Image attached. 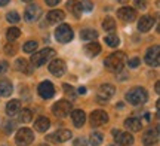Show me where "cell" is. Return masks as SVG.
<instances>
[{"mask_svg": "<svg viewBox=\"0 0 160 146\" xmlns=\"http://www.w3.org/2000/svg\"><path fill=\"white\" fill-rule=\"evenodd\" d=\"M105 67L111 72H120L125 66V54L123 52H114L108 55L104 61Z\"/></svg>", "mask_w": 160, "mask_h": 146, "instance_id": "3957f363", "label": "cell"}, {"mask_svg": "<svg viewBox=\"0 0 160 146\" xmlns=\"http://www.w3.org/2000/svg\"><path fill=\"white\" fill-rule=\"evenodd\" d=\"M49 127H51V121L46 116H39L34 121V128L37 130V131H40V133H45Z\"/></svg>", "mask_w": 160, "mask_h": 146, "instance_id": "7402d4cb", "label": "cell"}, {"mask_svg": "<svg viewBox=\"0 0 160 146\" xmlns=\"http://www.w3.org/2000/svg\"><path fill=\"white\" fill-rule=\"evenodd\" d=\"M34 140V133L30 128H21L15 136V142L18 146H28Z\"/></svg>", "mask_w": 160, "mask_h": 146, "instance_id": "5b68a950", "label": "cell"}, {"mask_svg": "<svg viewBox=\"0 0 160 146\" xmlns=\"http://www.w3.org/2000/svg\"><path fill=\"white\" fill-rule=\"evenodd\" d=\"M89 140H91L92 146H99L104 140V136L101 134V133H98V131H93L91 134V139H89Z\"/></svg>", "mask_w": 160, "mask_h": 146, "instance_id": "f546056e", "label": "cell"}, {"mask_svg": "<svg viewBox=\"0 0 160 146\" xmlns=\"http://www.w3.org/2000/svg\"><path fill=\"white\" fill-rule=\"evenodd\" d=\"M153 25H154V18L150 17V15H144V17H141V19L138 21V30L142 31V33L150 31V30L153 29Z\"/></svg>", "mask_w": 160, "mask_h": 146, "instance_id": "9a60e30c", "label": "cell"}, {"mask_svg": "<svg viewBox=\"0 0 160 146\" xmlns=\"http://www.w3.org/2000/svg\"><path fill=\"white\" fill-rule=\"evenodd\" d=\"M107 122H108V115H107V112L98 109V111H93L91 113L92 127H101V125H104V124H107Z\"/></svg>", "mask_w": 160, "mask_h": 146, "instance_id": "ba28073f", "label": "cell"}, {"mask_svg": "<svg viewBox=\"0 0 160 146\" xmlns=\"http://www.w3.org/2000/svg\"><path fill=\"white\" fill-rule=\"evenodd\" d=\"M71 103L67 101V100H61V101H58L55 105L52 106V112H53V115L58 118H64L70 115V112H71Z\"/></svg>", "mask_w": 160, "mask_h": 146, "instance_id": "8992f818", "label": "cell"}, {"mask_svg": "<svg viewBox=\"0 0 160 146\" xmlns=\"http://www.w3.org/2000/svg\"><path fill=\"white\" fill-rule=\"evenodd\" d=\"M145 63L148 66H153V67H157L160 64V48L156 45V46H151L145 54Z\"/></svg>", "mask_w": 160, "mask_h": 146, "instance_id": "52a82bcc", "label": "cell"}, {"mask_svg": "<svg viewBox=\"0 0 160 146\" xmlns=\"http://www.w3.org/2000/svg\"><path fill=\"white\" fill-rule=\"evenodd\" d=\"M24 52H27V54H33L36 52V49H37V42L36 41H30L27 42L25 45H24Z\"/></svg>", "mask_w": 160, "mask_h": 146, "instance_id": "d6a6232c", "label": "cell"}, {"mask_svg": "<svg viewBox=\"0 0 160 146\" xmlns=\"http://www.w3.org/2000/svg\"><path fill=\"white\" fill-rule=\"evenodd\" d=\"M98 93H99L101 97H105V100H107V99H110V97H113V95H114L116 88L113 87V85H110V84H104V85L99 87Z\"/></svg>", "mask_w": 160, "mask_h": 146, "instance_id": "603a6c76", "label": "cell"}, {"mask_svg": "<svg viewBox=\"0 0 160 146\" xmlns=\"http://www.w3.org/2000/svg\"><path fill=\"white\" fill-rule=\"evenodd\" d=\"M117 17L122 19V21H125V23H132L135 18H137V12L133 8H120L119 11H117Z\"/></svg>", "mask_w": 160, "mask_h": 146, "instance_id": "7c38bea8", "label": "cell"}, {"mask_svg": "<svg viewBox=\"0 0 160 146\" xmlns=\"http://www.w3.org/2000/svg\"><path fill=\"white\" fill-rule=\"evenodd\" d=\"M85 52L89 55V57H97L98 54L101 52V45L97 43V42H91L85 46Z\"/></svg>", "mask_w": 160, "mask_h": 146, "instance_id": "d4e9b609", "label": "cell"}, {"mask_svg": "<svg viewBox=\"0 0 160 146\" xmlns=\"http://www.w3.org/2000/svg\"><path fill=\"white\" fill-rule=\"evenodd\" d=\"M120 2H126V0H120Z\"/></svg>", "mask_w": 160, "mask_h": 146, "instance_id": "681fc988", "label": "cell"}, {"mask_svg": "<svg viewBox=\"0 0 160 146\" xmlns=\"http://www.w3.org/2000/svg\"><path fill=\"white\" fill-rule=\"evenodd\" d=\"M21 36V30L18 29V27H11V29L6 31V37H8V41H17L18 37Z\"/></svg>", "mask_w": 160, "mask_h": 146, "instance_id": "83f0119b", "label": "cell"}, {"mask_svg": "<svg viewBox=\"0 0 160 146\" xmlns=\"http://www.w3.org/2000/svg\"><path fill=\"white\" fill-rule=\"evenodd\" d=\"M65 70H67V66H65V63H64L62 60H59V58L53 60L51 64H49V72L55 76H62L65 73Z\"/></svg>", "mask_w": 160, "mask_h": 146, "instance_id": "5bb4252c", "label": "cell"}, {"mask_svg": "<svg viewBox=\"0 0 160 146\" xmlns=\"http://www.w3.org/2000/svg\"><path fill=\"white\" fill-rule=\"evenodd\" d=\"M133 3H135V6H137L138 9H145L147 0H133Z\"/></svg>", "mask_w": 160, "mask_h": 146, "instance_id": "8d00e7d4", "label": "cell"}, {"mask_svg": "<svg viewBox=\"0 0 160 146\" xmlns=\"http://www.w3.org/2000/svg\"><path fill=\"white\" fill-rule=\"evenodd\" d=\"M79 93H80V94H85V93H86V89H85V88H80Z\"/></svg>", "mask_w": 160, "mask_h": 146, "instance_id": "bcb514c9", "label": "cell"}, {"mask_svg": "<svg viewBox=\"0 0 160 146\" xmlns=\"http://www.w3.org/2000/svg\"><path fill=\"white\" fill-rule=\"evenodd\" d=\"M8 63L6 61H0V75H3V73H6V70H8Z\"/></svg>", "mask_w": 160, "mask_h": 146, "instance_id": "ab89813d", "label": "cell"}, {"mask_svg": "<svg viewBox=\"0 0 160 146\" xmlns=\"http://www.w3.org/2000/svg\"><path fill=\"white\" fill-rule=\"evenodd\" d=\"M19 121L22 122H31L33 121V112L30 109H22L21 113H19Z\"/></svg>", "mask_w": 160, "mask_h": 146, "instance_id": "4dcf8cb0", "label": "cell"}, {"mask_svg": "<svg viewBox=\"0 0 160 146\" xmlns=\"http://www.w3.org/2000/svg\"><path fill=\"white\" fill-rule=\"evenodd\" d=\"M125 127L129 131H132V133H138V131H141V128H142V124L137 118H128L125 121Z\"/></svg>", "mask_w": 160, "mask_h": 146, "instance_id": "ac0fdd59", "label": "cell"}, {"mask_svg": "<svg viewBox=\"0 0 160 146\" xmlns=\"http://www.w3.org/2000/svg\"><path fill=\"white\" fill-rule=\"evenodd\" d=\"M139 66V58H131L129 60V67H132V69H135V67H138Z\"/></svg>", "mask_w": 160, "mask_h": 146, "instance_id": "74e56055", "label": "cell"}, {"mask_svg": "<svg viewBox=\"0 0 160 146\" xmlns=\"http://www.w3.org/2000/svg\"><path fill=\"white\" fill-rule=\"evenodd\" d=\"M126 100L131 103V105H144L147 100H148V94L147 91L141 87H137V88H132L131 91H128L126 94Z\"/></svg>", "mask_w": 160, "mask_h": 146, "instance_id": "7a4b0ae2", "label": "cell"}, {"mask_svg": "<svg viewBox=\"0 0 160 146\" xmlns=\"http://www.w3.org/2000/svg\"><path fill=\"white\" fill-rule=\"evenodd\" d=\"M40 146H49V145H40Z\"/></svg>", "mask_w": 160, "mask_h": 146, "instance_id": "c3c4849f", "label": "cell"}, {"mask_svg": "<svg viewBox=\"0 0 160 146\" xmlns=\"http://www.w3.org/2000/svg\"><path fill=\"white\" fill-rule=\"evenodd\" d=\"M80 37H82V41H95L98 37V31L97 30H92V29H85L80 31Z\"/></svg>", "mask_w": 160, "mask_h": 146, "instance_id": "4316f807", "label": "cell"}, {"mask_svg": "<svg viewBox=\"0 0 160 146\" xmlns=\"http://www.w3.org/2000/svg\"><path fill=\"white\" fill-rule=\"evenodd\" d=\"M71 136H73V133H71L70 130H58L57 133L48 136L46 140L48 142H55V143H64V142L70 140Z\"/></svg>", "mask_w": 160, "mask_h": 146, "instance_id": "9c48e42d", "label": "cell"}, {"mask_svg": "<svg viewBox=\"0 0 160 146\" xmlns=\"http://www.w3.org/2000/svg\"><path fill=\"white\" fill-rule=\"evenodd\" d=\"M74 146H88V143H86V139H83V137L76 139V140H74Z\"/></svg>", "mask_w": 160, "mask_h": 146, "instance_id": "f35d334b", "label": "cell"}, {"mask_svg": "<svg viewBox=\"0 0 160 146\" xmlns=\"http://www.w3.org/2000/svg\"><path fill=\"white\" fill-rule=\"evenodd\" d=\"M6 19L9 21V23H12V24H15V23H18L19 19H21V17H19V14L18 12H15V11H12V12H9L8 15H6Z\"/></svg>", "mask_w": 160, "mask_h": 146, "instance_id": "e575fe53", "label": "cell"}, {"mask_svg": "<svg viewBox=\"0 0 160 146\" xmlns=\"http://www.w3.org/2000/svg\"><path fill=\"white\" fill-rule=\"evenodd\" d=\"M159 140V128H154V130H148L147 133H144L142 136V142L145 146H153L157 143Z\"/></svg>", "mask_w": 160, "mask_h": 146, "instance_id": "2e32d148", "label": "cell"}, {"mask_svg": "<svg viewBox=\"0 0 160 146\" xmlns=\"http://www.w3.org/2000/svg\"><path fill=\"white\" fill-rule=\"evenodd\" d=\"M33 67H34V66L31 64L28 60H24V58L17 60V69H18L19 72L25 73V75H31V72H33Z\"/></svg>", "mask_w": 160, "mask_h": 146, "instance_id": "ffe728a7", "label": "cell"}, {"mask_svg": "<svg viewBox=\"0 0 160 146\" xmlns=\"http://www.w3.org/2000/svg\"><path fill=\"white\" fill-rule=\"evenodd\" d=\"M113 136H114V140L117 142L119 145L129 146L133 143V136L129 134V133H123V131H119V130H113Z\"/></svg>", "mask_w": 160, "mask_h": 146, "instance_id": "8fae6325", "label": "cell"}, {"mask_svg": "<svg viewBox=\"0 0 160 146\" xmlns=\"http://www.w3.org/2000/svg\"><path fill=\"white\" fill-rule=\"evenodd\" d=\"M40 14H42V9H40L39 5H30L28 8L25 9V12H24V18H25L27 21H30V23H34V21L39 19Z\"/></svg>", "mask_w": 160, "mask_h": 146, "instance_id": "4fadbf2b", "label": "cell"}, {"mask_svg": "<svg viewBox=\"0 0 160 146\" xmlns=\"http://www.w3.org/2000/svg\"><path fill=\"white\" fill-rule=\"evenodd\" d=\"M5 52L8 55H15L17 54V46L15 45H8V46H5Z\"/></svg>", "mask_w": 160, "mask_h": 146, "instance_id": "d590c367", "label": "cell"}, {"mask_svg": "<svg viewBox=\"0 0 160 146\" xmlns=\"http://www.w3.org/2000/svg\"><path fill=\"white\" fill-rule=\"evenodd\" d=\"M55 37H57V41L61 42V43H68V42L73 41L74 33H73V30H71L70 25L61 24V25H58V29L55 30Z\"/></svg>", "mask_w": 160, "mask_h": 146, "instance_id": "277c9868", "label": "cell"}, {"mask_svg": "<svg viewBox=\"0 0 160 146\" xmlns=\"http://www.w3.org/2000/svg\"><path fill=\"white\" fill-rule=\"evenodd\" d=\"M82 8H83V11H92V3L91 2H83L82 3Z\"/></svg>", "mask_w": 160, "mask_h": 146, "instance_id": "b9f144b4", "label": "cell"}, {"mask_svg": "<svg viewBox=\"0 0 160 146\" xmlns=\"http://www.w3.org/2000/svg\"><path fill=\"white\" fill-rule=\"evenodd\" d=\"M55 55H57V52L52 48H45V49H40V51L33 52L30 63L34 66V67H40V66L46 64V61H51Z\"/></svg>", "mask_w": 160, "mask_h": 146, "instance_id": "6da1fadb", "label": "cell"}, {"mask_svg": "<svg viewBox=\"0 0 160 146\" xmlns=\"http://www.w3.org/2000/svg\"><path fill=\"white\" fill-rule=\"evenodd\" d=\"M19 109H21V101H19V100H11V101L6 105V113L11 115V116L17 115L18 112H19Z\"/></svg>", "mask_w": 160, "mask_h": 146, "instance_id": "cb8c5ba5", "label": "cell"}, {"mask_svg": "<svg viewBox=\"0 0 160 146\" xmlns=\"http://www.w3.org/2000/svg\"><path fill=\"white\" fill-rule=\"evenodd\" d=\"M104 41H105V43H107L108 46H111V48H117L120 45V39L117 37V36H114V35L105 36V37H104Z\"/></svg>", "mask_w": 160, "mask_h": 146, "instance_id": "f1b7e54d", "label": "cell"}, {"mask_svg": "<svg viewBox=\"0 0 160 146\" xmlns=\"http://www.w3.org/2000/svg\"><path fill=\"white\" fill-rule=\"evenodd\" d=\"M102 27H104V30H107V31H114L116 30V21L113 19V18L107 17L105 19H104Z\"/></svg>", "mask_w": 160, "mask_h": 146, "instance_id": "1f68e13d", "label": "cell"}, {"mask_svg": "<svg viewBox=\"0 0 160 146\" xmlns=\"http://www.w3.org/2000/svg\"><path fill=\"white\" fill-rule=\"evenodd\" d=\"M64 89H65V93H67V94H70L71 97H76L74 91H73V88H71V87H68L67 84H64Z\"/></svg>", "mask_w": 160, "mask_h": 146, "instance_id": "60d3db41", "label": "cell"}, {"mask_svg": "<svg viewBox=\"0 0 160 146\" xmlns=\"http://www.w3.org/2000/svg\"><path fill=\"white\" fill-rule=\"evenodd\" d=\"M45 2H46V3H48L49 6H57L58 3L61 2V0H45Z\"/></svg>", "mask_w": 160, "mask_h": 146, "instance_id": "7bdbcfd3", "label": "cell"}, {"mask_svg": "<svg viewBox=\"0 0 160 146\" xmlns=\"http://www.w3.org/2000/svg\"><path fill=\"white\" fill-rule=\"evenodd\" d=\"M39 94L42 99L45 100H49L53 97V94H55V88H53V85H52V82L49 81H45L42 82L39 85Z\"/></svg>", "mask_w": 160, "mask_h": 146, "instance_id": "30bf717a", "label": "cell"}, {"mask_svg": "<svg viewBox=\"0 0 160 146\" xmlns=\"http://www.w3.org/2000/svg\"><path fill=\"white\" fill-rule=\"evenodd\" d=\"M71 119H73V124H74V127L80 128V127H83V124L86 121V115L83 111H71Z\"/></svg>", "mask_w": 160, "mask_h": 146, "instance_id": "d6986e66", "label": "cell"}, {"mask_svg": "<svg viewBox=\"0 0 160 146\" xmlns=\"http://www.w3.org/2000/svg\"><path fill=\"white\" fill-rule=\"evenodd\" d=\"M159 85H160V84H159V82H157V84H156V91H157V93H159V91H160V87H159Z\"/></svg>", "mask_w": 160, "mask_h": 146, "instance_id": "f6af8a7d", "label": "cell"}, {"mask_svg": "<svg viewBox=\"0 0 160 146\" xmlns=\"http://www.w3.org/2000/svg\"><path fill=\"white\" fill-rule=\"evenodd\" d=\"M15 127H17L15 121H6V122L3 124V133L9 134V133H12V131L15 130Z\"/></svg>", "mask_w": 160, "mask_h": 146, "instance_id": "836d02e7", "label": "cell"}, {"mask_svg": "<svg viewBox=\"0 0 160 146\" xmlns=\"http://www.w3.org/2000/svg\"><path fill=\"white\" fill-rule=\"evenodd\" d=\"M9 3V0H0V6H6Z\"/></svg>", "mask_w": 160, "mask_h": 146, "instance_id": "ee69618b", "label": "cell"}, {"mask_svg": "<svg viewBox=\"0 0 160 146\" xmlns=\"http://www.w3.org/2000/svg\"><path fill=\"white\" fill-rule=\"evenodd\" d=\"M22 2H33V0H22Z\"/></svg>", "mask_w": 160, "mask_h": 146, "instance_id": "7dc6e473", "label": "cell"}, {"mask_svg": "<svg viewBox=\"0 0 160 146\" xmlns=\"http://www.w3.org/2000/svg\"><path fill=\"white\" fill-rule=\"evenodd\" d=\"M64 18H65V14L62 11H51L46 14V23L53 25V24L61 23Z\"/></svg>", "mask_w": 160, "mask_h": 146, "instance_id": "e0dca14e", "label": "cell"}, {"mask_svg": "<svg viewBox=\"0 0 160 146\" xmlns=\"http://www.w3.org/2000/svg\"><path fill=\"white\" fill-rule=\"evenodd\" d=\"M67 8H68L70 14H73L76 18H79L82 15V12H83V8H82V3L77 2V0H70L68 3H67Z\"/></svg>", "mask_w": 160, "mask_h": 146, "instance_id": "44dd1931", "label": "cell"}, {"mask_svg": "<svg viewBox=\"0 0 160 146\" xmlns=\"http://www.w3.org/2000/svg\"><path fill=\"white\" fill-rule=\"evenodd\" d=\"M12 84L6 79H2L0 81V97H9L12 94Z\"/></svg>", "mask_w": 160, "mask_h": 146, "instance_id": "484cf974", "label": "cell"}]
</instances>
